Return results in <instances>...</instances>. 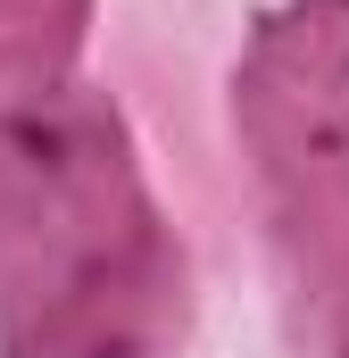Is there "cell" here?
Masks as SVG:
<instances>
[{
    "label": "cell",
    "mask_w": 349,
    "mask_h": 358,
    "mask_svg": "<svg viewBox=\"0 0 349 358\" xmlns=\"http://www.w3.org/2000/svg\"><path fill=\"white\" fill-rule=\"evenodd\" d=\"M183 325V250L125 117L50 92L0 117V358H158Z\"/></svg>",
    "instance_id": "1"
},
{
    "label": "cell",
    "mask_w": 349,
    "mask_h": 358,
    "mask_svg": "<svg viewBox=\"0 0 349 358\" xmlns=\"http://www.w3.org/2000/svg\"><path fill=\"white\" fill-rule=\"evenodd\" d=\"M266 250L299 342L349 350V0H274L233 67Z\"/></svg>",
    "instance_id": "2"
},
{
    "label": "cell",
    "mask_w": 349,
    "mask_h": 358,
    "mask_svg": "<svg viewBox=\"0 0 349 358\" xmlns=\"http://www.w3.org/2000/svg\"><path fill=\"white\" fill-rule=\"evenodd\" d=\"M91 0H0V117L67 92V59L84 42Z\"/></svg>",
    "instance_id": "3"
},
{
    "label": "cell",
    "mask_w": 349,
    "mask_h": 358,
    "mask_svg": "<svg viewBox=\"0 0 349 358\" xmlns=\"http://www.w3.org/2000/svg\"><path fill=\"white\" fill-rule=\"evenodd\" d=\"M341 358H349V350H341Z\"/></svg>",
    "instance_id": "4"
}]
</instances>
